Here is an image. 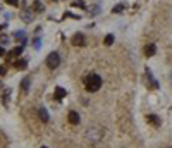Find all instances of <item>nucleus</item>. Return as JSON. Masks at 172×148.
I'll return each instance as SVG.
<instances>
[{
  "label": "nucleus",
  "mask_w": 172,
  "mask_h": 148,
  "mask_svg": "<svg viewBox=\"0 0 172 148\" xmlns=\"http://www.w3.org/2000/svg\"><path fill=\"white\" fill-rule=\"evenodd\" d=\"M14 38H16V40H24V31H16V33H14Z\"/></svg>",
  "instance_id": "aec40b11"
},
{
  "label": "nucleus",
  "mask_w": 172,
  "mask_h": 148,
  "mask_svg": "<svg viewBox=\"0 0 172 148\" xmlns=\"http://www.w3.org/2000/svg\"><path fill=\"white\" fill-rule=\"evenodd\" d=\"M64 96H65V90H64V88H60V86H57V88H55V91H54V100H62V98H64Z\"/></svg>",
  "instance_id": "6e6552de"
},
{
  "label": "nucleus",
  "mask_w": 172,
  "mask_h": 148,
  "mask_svg": "<svg viewBox=\"0 0 172 148\" xmlns=\"http://www.w3.org/2000/svg\"><path fill=\"white\" fill-rule=\"evenodd\" d=\"M102 136H103V133H102L100 128H90L84 133V138H86L88 143H98L102 140Z\"/></svg>",
  "instance_id": "f03ea898"
},
{
  "label": "nucleus",
  "mask_w": 172,
  "mask_h": 148,
  "mask_svg": "<svg viewBox=\"0 0 172 148\" xmlns=\"http://www.w3.org/2000/svg\"><path fill=\"white\" fill-rule=\"evenodd\" d=\"M122 9H124V3H117L114 9H112V12H114V14H119V12H122Z\"/></svg>",
  "instance_id": "dca6fc26"
},
{
  "label": "nucleus",
  "mask_w": 172,
  "mask_h": 148,
  "mask_svg": "<svg viewBox=\"0 0 172 148\" xmlns=\"http://www.w3.org/2000/svg\"><path fill=\"white\" fill-rule=\"evenodd\" d=\"M35 10H36V12H41V10H43V3H41L40 0L33 2V12H35Z\"/></svg>",
  "instance_id": "2eb2a0df"
},
{
  "label": "nucleus",
  "mask_w": 172,
  "mask_h": 148,
  "mask_svg": "<svg viewBox=\"0 0 172 148\" xmlns=\"http://www.w3.org/2000/svg\"><path fill=\"white\" fill-rule=\"evenodd\" d=\"M5 41H9V36L7 35H0V43H5Z\"/></svg>",
  "instance_id": "5701e85b"
},
{
  "label": "nucleus",
  "mask_w": 172,
  "mask_h": 148,
  "mask_svg": "<svg viewBox=\"0 0 172 148\" xmlns=\"http://www.w3.org/2000/svg\"><path fill=\"white\" fill-rule=\"evenodd\" d=\"M84 86H86L88 91H96V90H100V86H102V77L95 73L88 74V76L84 77Z\"/></svg>",
  "instance_id": "f257e3e1"
},
{
  "label": "nucleus",
  "mask_w": 172,
  "mask_h": 148,
  "mask_svg": "<svg viewBox=\"0 0 172 148\" xmlns=\"http://www.w3.org/2000/svg\"><path fill=\"white\" fill-rule=\"evenodd\" d=\"M21 19H22L24 22H31V19H33V12H31V10H22V12H21Z\"/></svg>",
  "instance_id": "f8f14e48"
},
{
  "label": "nucleus",
  "mask_w": 172,
  "mask_h": 148,
  "mask_svg": "<svg viewBox=\"0 0 172 148\" xmlns=\"http://www.w3.org/2000/svg\"><path fill=\"white\" fill-rule=\"evenodd\" d=\"M67 121L72 124V126H76V124H79V114L74 110H71L69 114H67Z\"/></svg>",
  "instance_id": "423d86ee"
},
{
  "label": "nucleus",
  "mask_w": 172,
  "mask_h": 148,
  "mask_svg": "<svg viewBox=\"0 0 172 148\" xmlns=\"http://www.w3.org/2000/svg\"><path fill=\"white\" fill-rule=\"evenodd\" d=\"M5 3H9V5H14V7H17V5H19V0H5Z\"/></svg>",
  "instance_id": "412c9836"
},
{
  "label": "nucleus",
  "mask_w": 172,
  "mask_h": 148,
  "mask_svg": "<svg viewBox=\"0 0 172 148\" xmlns=\"http://www.w3.org/2000/svg\"><path fill=\"white\" fill-rule=\"evenodd\" d=\"M5 74H7V67L0 66V76H5Z\"/></svg>",
  "instance_id": "b1692460"
},
{
  "label": "nucleus",
  "mask_w": 172,
  "mask_h": 148,
  "mask_svg": "<svg viewBox=\"0 0 172 148\" xmlns=\"http://www.w3.org/2000/svg\"><path fill=\"white\" fill-rule=\"evenodd\" d=\"M103 43H105L107 47H110V45L114 43V36H112V35H107V36H105V41H103Z\"/></svg>",
  "instance_id": "f3484780"
},
{
  "label": "nucleus",
  "mask_w": 172,
  "mask_h": 148,
  "mask_svg": "<svg viewBox=\"0 0 172 148\" xmlns=\"http://www.w3.org/2000/svg\"><path fill=\"white\" fill-rule=\"evenodd\" d=\"M72 5H74V7H79V9H84V7H86L83 0H74V2H72Z\"/></svg>",
  "instance_id": "a211bd4d"
},
{
  "label": "nucleus",
  "mask_w": 172,
  "mask_h": 148,
  "mask_svg": "<svg viewBox=\"0 0 172 148\" xmlns=\"http://www.w3.org/2000/svg\"><path fill=\"white\" fill-rule=\"evenodd\" d=\"M146 119H148V122H150V124H153V126H157V128L160 126V119H158V117H157L155 114H150V115H146Z\"/></svg>",
  "instance_id": "ddd939ff"
},
{
  "label": "nucleus",
  "mask_w": 172,
  "mask_h": 148,
  "mask_svg": "<svg viewBox=\"0 0 172 148\" xmlns=\"http://www.w3.org/2000/svg\"><path fill=\"white\" fill-rule=\"evenodd\" d=\"M71 43H72L74 47H84V45H86V38H84L83 33H76L74 36L71 38Z\"/></svg>",
  "instance_id": "39448f33"
},
{
  "label": "nucleus",
  "mask_w": 172,
  "mask_h": 148,
  "mask_svg": "<svg viewBox=\"0 0 172 148\" xmlns=\"http://www.w3.org/2000/svg\"><path fill=\"white\" fill-rule=\"evenodd\" d=\"M29 84H31V79H29V77H24V79L21 81V90H22V93L29 91Z\"/></svg>",
  "instance_id": "9b49d317"
},
{
  "label": "nucleus",
  "mask_w": 172,
  "mask_h": 148,
  "mask_svg": "<svg viewBox=\"0 0 172 148\" xmlns=\"http://www.w3.org/2000/svg\"><path fill=\"white\" fill-rule=\"evenodd\" d=\"M26 66H28V62H26L24 59H17V62H16V69H26Z\"/></svg>",
  "instance_id": "4468645a"
},
{
  "label": "nucleus",
  "mask_w": 172,
  "mask_h": 148,
  "mask_svg": "<svg viewBox=\"0 0 172 148\" xmlns=\"http://www.w3.org/2000/svg\"><path fill=\"white\" fill-rule=\"evenodd\" d=\"M155 52H157L155 43H150V45H146V47H145V55H146V57H153V55H155Z\"/></svg>",
  "instance_id": "1a4fd4ad"
},
{
  "label": "nucleus",
  "mask_w": 172,
  "mask_h": 148,
  "mask_svg": "<svg viewBox=\"0 0 172 148\" xmlns=\"http://www.w3.org/2000/svg\"><path fill=\"white\" fill-rule=\"evenodd\" d=\"M5 145H7V138H5V136L0 133V148H3Z\"/></svg>",
  "instance_id": "6ab92c4d"
},
{
  "label": "nucleus",
  "mask_w": 172,
  "mask_h": 148,
  "mask_svg": "<svg viewBox=\"0 0 172 148\" xmlns=\"http://www.w3.org/2000/svg\"><path fill=\"white\" fill-rule=\"evenodd\" d=\"M5 55V48H3V47H0V57H3Z\"/></svg>",
  "instance_id": "393cba45"
},
{
  "label": "nucleus",
  "mask_w": 172,
  "mask_h": 148,
  "mask_svg": "<svg viewBox=\"0 0 172 148\" xmlns=\"http://www.w3.org/2000/svg\"><path fill=\"white\" fill-rule=\"evenodd\" d=\"M58 64H60V55H58L57 52L48 54V57H47V66H48V69H57Z\"/></svg>",
  "instance_id": "7ed1b4c3"
},
{
  "label": "nucleus",
  "mask_w": 172,
  "mask_h": 148,
  "mask_svg": "<svg viewBox=\"0 0 172 148\" xmlns=\"http://www.w3.org/2000/svg\"><path fill=\"white\" fill-rule=\"evenodd\" d=\"M43 148H47V147H43Z\"/></svg>",
  "instance_id": "bb28decb"
},
{
  "label": "nucleus",
  "mask_w": 172,
  "mask_h": 148,
  "mask_svg": "<svg viewBox=\"0 0 172 148\" xmlns=\"http://www.w3.org/2000/svg\"><path fill=\"white\" fill-rule=\"evenodd\" d=\"M145 83L148 84V88H150V90H158V81L153 77V74H152L150 69H146V71H145Z\"/></svg>",
  "instance_id": "20e7f679"
},
{
  "label": "nucleus",
  "mask_w": 172,
  "mask_h": 148,
  "mask_svg": "<svg viewBox=\"0 0 172 148\" xmlns=\"http://www.w3.org/2000/svg\"><path fill=\"white\" fill-rule=\"evenodd\" d=\"M169 79H171V83H172V73H171V76H169Z\"/></svg>",
  "instance_id": "a878e982"
},
{
  "label": "nucleus",
  "mask_w": 172,
  "mask_h": 148,
  "mask_svg": "<svg viewBox=\"0 0 172 148\" xmlns=\"http://www.w3.org/2000/svg\"><path fill=\"white\" fill-rule=\"evenodd\" d=\"M33 43H35V48H41V47H40V45H41V40H40V38H35Z\"/></svg>",
  "instance_id": "4be33fe9"
},
{
  "label": "nucleus",
  "mask_w": 172,
  "mask_h": 148,
  "mask_svg": "<svg viewBox=\"0 0 172 148\" xmlns=\"http://www.w3.org/2000/svg\"><path fill=\"white\" fill-rule=\"evenodd\" d=\"M22 45H19V47H16L14 50H10L9 54H7V60H10V59H14V57H17V55H21V52H22Z\"/></svg>",
  "instance_id": "0eeeda50"
},
{
  "label": "nucleus",
  "mask_w": 172,
  "mask_h": 148,
  "mask_svg": "<svg viewBox=\"0 0 172 148\" xmlns=\"http://www.w3.org/2000/svg\"><path fill=\"white\" fill-rule=\"evenodd\" d=\"M38 115H40V119H41L43 122H48V119H50V115H48V112H47L45 107H40L38 109Z\"/></svg>",
  "instance_id": "9d476101"
}]
</instances>
